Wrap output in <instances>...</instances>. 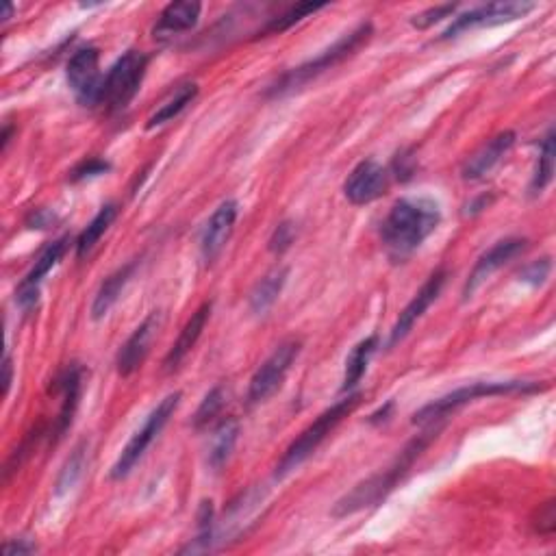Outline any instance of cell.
<instances>
[{
  "instance_id": "52a82bcc",
  "label": "cell",
  "mask_w": 556,
  "mask_h": 556,
  "mask_svg": "<svg viewBox=\"0 0 556 556\" xmlns=\"http://www.w3.org/2000/svg\"><path fill=\"white\" fill-rule=\"evenodd\" d=\"M181 398H183L181 391H172V394L163 398L153 409V413L146 417L144 426L139 428V431L131 437L129 444H126V448L120 452L118 461L113 463V467H111V478L113 480H122L135 470V465L144 459L146 450L153 446V441L161 435L163 428H166V424L170 422V417L174 415V411L179 409Z\"/></svg>"
},
{
  "instance_id": "4fadbf2b",
  "label": "cell",
  "mask_w": 556,
  "mask_h": 556,
  "mask_svg": "<svg viewBox=\"0 0 556 556\" xmlns=\"http://www.w3.org/2000/svg\"><path fill=\"white\" fill-rule=\"evenodd\" d=\"M389 187V172L374 159H365L348 174L344 183V194L348 202L357 207L370 205L381 198Z\"/></svg>"
},
{
  "instance_id": "d6986e66",
  "label": "cell",
  "mask_w": 556,
  "mask_h": 556,
  "mask_svg": "<svg viewBox=\"0 0 556 556\" xmlns=\"http://www.w3.org/2000/svg\"><path fill=\"white\" fill-rule=\"evenodd\" d=\"M200 3H189V0H179V3H170L161 11V16L155 24V40H170L181 33L192 31L200 20Z\"/></svg>"
},
{
  "instance_id": "ba28073f",
  "label": "cell",
  "mask_w": 556,
  "mask_h": 556,
  "mask_svg": "<svg viewBox=\"0 0 556 556\" xmlns=\"http://www.w3.org/2000/svg\"><path fill=\"white\" fill-rule=\"evenodd\" d=\"M298 355H300L298 339H287L281 346H276L272 355L259 365V370L255 374H252L248 385V402L261 404L268 398H272L276 391L281 389L285 376L289 370H292Z\"/></svg>"
},
{
  "instance_id": "e575fe53",
  "label": "cell",
  "mask_w": 556,
  "mask_h": 556,
  "mask_svg": "<svg viewBox=\"0 0 556 556\" xmlns=\"http://www.w3.org/2000/svg\"><path fill=\"white\" fill-rule=\"evenodd\" d=\"M454 11H457V5H439V7L422 11V14H417L411 20V24L415 29H431L433 24L441 22L444 18H452Z\"/></svg>"
},
{
  "instance_id": "8d00e7d4",
  "label": "cell",
  "mask_w": 556,
  "mask_h": 556,
  "mask_svg": "<svg viewBox=\"0 0 556 556\" xmlns=\"http://www.w3.org/2000/svg\"><path fill=\"white\" fill-rule=\"evenodd\" d=\"M53 222H55L53 213L46 211V209H37V211L33 213V216L29 218L27 224L31 226V229H48V226L53 224Z\"/></svg>"
},
{
  "instance_id": "4dcf8cb0",
  "label": "cell",
  "mask_w": 556,
  "mask_h": 556,
  "mask_svg": "<svg viewBox=\"0 0 556 556\" xmlns=\"http://www.w3.org/2000/svg\"><path fill=\"white\" fill-rule=\"evenodd\" d=\"M550 270H552V261H550V257L537 259V261H533V263H528L526 268L520 272V281L526 283V285H530V287H541L543 283L548 281Z\"/></svg>"
},
{
  "instance_id": "9c48e42d",
  "label": "cell",
  "mask_w": 556,
  "mask_h": 556,
  "mask_svg": "<svg viewBox=\"0 0 556 556\" xmlns=\"http://www.w3.org/2000/svg\"><path fill=\"white\" fill-rule=\"evenodd\" d=\"M68 85L77 96L83 107H98L100 87H103V77H100V53L94 46H85L77 50L68 61Z\"/></svg>"
},
{
  "instance_id": "ac0fdd59",
  "label": "cell",
  "mask_w": 556,
  "mask_h": 556,
  "mask_svg": "<svg viewBox=\"0 0 556 556\" xmlns=\"http://www.w3.org/2000/svg\"><path fill=\"white\" fill-rule=\"evenodd\" d=\"M81 387H83V370L77 363H72L70 368L57 378V391L61 394V409L55 422V437L66 435L72 426L74 413H77L79 400H81Z\"/></svg>"
},
{
  "instance_id": "83f0119b",
  "label": "cell",
  "mask_w": 556,
  "mask_h": 556,
  "mask_svg": "<svg viewBox=\"0 0 556 556\" xmlns=\"http://www.w3.org/2000/svg\"><path fill=\"white\" fill-rule=\"evenodd\" d=\"M554 131L550 129L548 135L543 137L541 148H539V159H537V166H535V174H533V181H530V194H541L546 192V187L552 183V176H554Z\"/></svg>"
},
{
  "instance_id": "7a4b0ae2",
  "label": "cell",
  "mask_w": 556,
  "mask_h": 556,
  "mask_svg": "<svg viewBox=\"0 0 556 556\" xmlns=\"http://www.w3.org/2000/svg\"><path fill=\"white\" fill-rule=\"evenodd\" d=\"M435 433L428 431L424 435H417L413 441H409L407 448L398 454L396 461L391 463L387 470L365 478L355 489H350L344 498H339L333 507V517H348L359 511L378 507V504H381L391 491L398 487L400 480L409 474L413 463L420 459V454L426 450L428 444H431Z\"/></svg>"
},
{
  "instance_id": "8fae6325",
  "label": "cell",
  "mask_w": 556,
  "mask_h": 556,
  "mask_svg": "<svg viewBox=\"0 0 556 556\" xmlns=\"http://www.w3.org/2000/svg\"><path fill=\"white\" fill-rule=\"evenodd\" d=\"M526 246L528 242L524 237H507V239H500V242H496L487 252H483L463 287V298L470 300L478 292V287L483 285L491 274L504 268V265L513 261L517 255H522Z\"/></svg>"
},
{
  "instance_id": "7402d4cb",
  "label": "cell",
  "mask_w": 556,
  "mask_h": 556,
  "mask_svg": "<svg viewBox=\"0 0 556 556\" xmlns=\"http://www.w3.org/2000/svg\"><path fill=\"white\" fill-rule=\"evenodd\" d=\"M287 276H289L287 268H274L272 272L265 274L261 281L255 285V289L250 292V298H248L250 311L257 313V315L268 313L274 302L278 300V296H281L283 287L287 283Z\"/></svg>"
},
{
  "instance_id": "603a6c76",
  "label": "cell",
  "mask_w": 556,
  "mask_h": 556,
  "mask_svg": "<svg viewBox=\"0 0 556 556\" xmlns=\"http://www.w3.org/2000/svg\"><path fill=\"white\" fill-rule=\"evenodd\" d=\"M196 96H198V85H196V83H185V85H181L179 90H176V92L166 100V103H163V105L153 113V116H150V118L146 120V129H148V131H153V129H159V126H163V124H168V122L176 120L189 105L194 103Z\"/></svg>"
},
{
  "instance_id": "5b68a950",
  "label": "cell",
  "mask_w": 556,
  "mask_h": 556,
  "mask_svg": "<svg viewBox=\"0 0 556 556\" xmlns=\"http://www.w3.org/2000/svg\"><path fill=\"white\" fill-rule=\"evenodd\" d=\"M541 387L537 383H524V381H507V383H472L461 389H454L452 394L439 398L431 404H426L424 409L413 415V424L422 428H433L441 420H446L448 415L459 411L465 404H470L480 398H498V396H511V394H535Z\"/></svg>"
},
{
  "instance_id": "ab89813d",
  "label": "cell",
  "mask_w": 556,
  "mask_h": 556,
  "mask_svg": "<svg viewBox=\"0 0 556 556\" xmlns=\"http://www.w3.org/2000/svg\"><path fill=\"white\" fill-rule=\"evenodd\" d=\"M11 16H14V5H9V3H7V5H5V14H3V24H5Z\"/></svg>"
},
{
  "instance_id": "6da1fadb",
  "label": "cell",
  "mask_w": 556,
  "mask_h": 556,
  "mask_svg": "<svg viewBox=\"0 0 556 556\" xmlns=\"http://www.w3.org/2000/svg\"><path fill=\"white\" fill-rule=\"evenodd\" d=\"M441 222L439 205L431 198H402L398 200L381 229L383 246L394 261L409 259Z\"/></svg>"
},
{
  "instance_id": "74e56055",
  "label": "cell",
  "mask_w": 556,
  "mask_h": 556,
  "mask_svg": "<svg viewBox=\"0 0 556 556\" xmlns=\"http://www.w3.org/2000/svg\"><path fill=\"white\" fill-rule=\"evenodd\" d=\"M14 383V365H11V357L5 355L3 359V394H9V387Z\"/></svg>"
},
{
  "instance_id": "1f68e13d",
  "label": "cell",
  "mask_w": 556,
  "mask_h": 556,
  "mask_svg": "<svg viewBox=\"0 0 556 556\" xmlns=\"http://www.w3.org/2000/svg\"><path fill=\"white\" fill-rule=\"evenodd\" d=\"M533 526L539 535L550 537L556 528V500L550 498L543 504H539V509L535 511Z\"/></svg>"
},
{
  "instance_id": "d4e9b609",
  "label": "cell",
  "mask_w": 556,
  "mask_h": 556,
  "mask_svg": "<svg viewBox=\"0 0 556 556\" xmlns=\"http://www.w3.org/2000/svg\"><path fill=\"white\" fill-rule=\"evenodd\" d=\"M376 348H378V337L376 335L365 337L363 341H359L355 348H352V352H350L348 359H346L344 385H341V391H346V394H350V391L361 383V378L365 376V372H368V363H370L372 355L376 352Z\"/></svg>"
},
{
  "instance_id": "8992f818",
  "label": "cell",
  "mask_w": 556,
  "mask_h": 556,
  "mask_svg": "<svg viewBox=\"0 0 556 556\" xmlns=\"http://www.w3.org/2000/svg\"><path fill=\"white\" fill-rule=\"evenodd\" d=\"M148 57L142 50H129L124 53L113 66L109 68L107 77L103 79L100 87L98 105L107 111L116 113L131 105V100L137 96L139 87L146 77Z\"/></svg>"
},
{
  "instance_id": "e0dca14e",
  "label": "cell",
  "mask_w": 556,
  "mask_h": 556,
  "mask_svg": "<svg viewBox=\"0 0 556 556\" xmlns=\"http://www.w3.org/2000/svg\"><path fill=\"white\" fill-rule=\"evenodd\" d=\"M517 135L513 131H502L496 137H491L489 142L478 148L476 153L465 161L463 166V179L465 181H478L494 170L498 163L509 155V150L515 146Z\"/></svg>"
},
{
  "instance_id": "cb8c5ba5",
  "label": "cell",
  "mask_w": 556,
  "mask_h": 556,
  "mask_svg": "<svg viewBox=\"0 0 556 556\" xmlns=\"http://www.w3.org/2000/svg\"><path fill=\"white\" fill-rule=\"evenodd\" d=\"M118 218V205H113V202H107L105 207H100V211L92 218V222L85 226L81 231V235L77 237V257L83 259L90 255V252L96 248V244L103 239V235L109 231V226L113 224V220Z\"/></svg>"
},
{
  "instance_id": "3957f363",
  "label": "cell",
  "mask_w": 556,
  "mask_h": 556,
  "mask_svg": "<svg viewBox=\"0 0 556 556\" xmlns=\"http://www.w3.org/2000/svg\"><path fill=\"white\" fill-rule=\"evenodd\" d=\"M372 33H374V29H372L370 22L359 24L355 31L346 33L344 37H341V40H337L331 48H326L324 53H320L315 59L302 63V66L283 74V77L270 87L268 96L270 98H281V96L298 92L302 85L311 83L313 79H318L320 74L333 70L335 66H339L341 61H346L348 57L355 55L363 44L370 42Z\"/></svg>"
},
{
  "instance_id": "836d02e7",
  "label": "cell",
  "mask_w": 556,
  "mask_h": 556,
  "mask_svg": "<svg viewBox=\"0 0 556 556\" xmlns=\"http://www.w3.org/2000/svg\"><path fill=\"white\" fill-rule=\"evenodd\" d=\"M294 239H296V226H294V222L285 220L274 229V233L270 237V250L274 252V255H283L285 250L292 248Z\"/></svg>"
},
{
  "instance_id": "484cf974",
  "label": "cell",
  "mask_w": 556,
  "mask_h": 556,
  "mask_svg": "<svg viewBox=\"0 0 556 556\" xmlns=\"http://www.w3.org/2000/svg\"><path fill=\"white\" fill-rule=\"evenodd\" d=\"M237 437H239V424L235 420H224L218 426V431L213 433L211 448H209V467L213 472H220L222 467L229 463L237 444Z\"/></svg>"
},
{
  "instance_id": "d6a6232c",
  "label": "cell",
  "mask_w": 556,
  "mask_h": 556,
  "mask_svg": "<svg viewBox=\"0 0 556 556\" xmlns=\"http://www.w3.org/2000/svg\"><path fill=\"white\" fill-rule=\"evenodd\" d=\"M109 170H111V163H107L105 159L92 157V159L79 163V166L70 172V181L79 183V181H87V179H96V176H103Z\"/></svg>"
},
{
  "instance_id": "44dd1931",
  "label": "cell",
  "mask_w": 556,
  "mask_h": 556,
  "mask_svg": "<svg viewBox=\"0 0 556 556\" xmlns=\"http://www.w3.org/2000/svg\"><path fill=\"white\" fill-rule=\"evenodd\" d=\"M135 268H137V263L131 261V263L122 265V268H118L116 272L105 278L103 285H100V289L94 296V302H92V320H96V322L103 320L105 315L113 309V305H116V302L120 300L124 287L129 285Z\"/></svg>"
},
{
  "instance_id": "f1b7e54d",
  "label": "cell",
  "mask_w": 556,
  "mask_h": 556,
  "mask_svg": "<svg viewBox=\"0 0 556 556\" xmlns=\"http://www.w3.org/2000/svg\"><path fill=\"white\" fill-rule=\"evenodd\" d=\"M326 5L322 3H298L294 7H289L285 14L281 16H276L268 22V27L263 29V33H283L287 29H292L294 24L302 22L305 18L313 16V14H318V11H322Z\"/></svg>"
},
{
  "instance_id": "30bf717a",
  "label": "cell",
  "mask_w": 556,
  "mask_h": 556,
  "mask_svg": "<svg viewBox=\"0 0 556 556\" xmlns=\"http://www.w3.org/2000/svg\"><path fill=\"white\" fill-rule=\"evenodd\" d=\"M535 9L533 3H520V0H513V3H489L483 7L470 9L467 14H461L454 18V22L441 35V40H452L461 33H467L472 29H480V27H498V24L504 22H513L520 20L530 11Z\"/></svg>"
},
{
  "instance_id": "2e32d148",
  "label": "cell",
  "mask_w": 556,
  "mask_h": 556,
  "mask_svg": "<svg viewBox=\"0 0 556 556\" xmlns=\"http://www.w3.org/2000/svg\"><path fill=\"white\" fill-rule=\"evenodd\" d=\"M159 328V315L157 311L150 313L148 318L139 324L133 335L124 341V346L120 348L116 357V368L120 376H131L139 365L144 363L150 344H153V337Z\"/></svg>"
},
{
  "instance_id": "277c9868",
  "label": "cell",
  "mask_w": 556,
  "mask_h": 556,
  "mask_svg": "<svg viewBox=\"0 0 556 556\" xmlns=\"http://www.w3.org/2000/svg\"><path fill=\"white\" fill-rule=\"evenodd\" d=\"M359 400L361 394H348L346 398H341L333 407H328L324 413L315 417V422L309 424L305 431L292 441V446L285 450L283 459L276 465V478H285L287 474L298 470V467L324 444V439L335 431L337 424L357 409Z\"/></svg>"
},
{
  "instance_id": "5bb4252c",
  "label": "cell",
  "mask_w": 556,
  "mask_h": 556,
  "mask_svg": "<svg viewBox=\"0 0 556 556\" xmlns=\"http://www.w3.org/2000/svg\"><path fill=\"white\" fill-rule=\"evenodd\" d=\"M66 250H68V237H59L57 242L48 244L42 255L37 257L31 272L22 278L18 289H16V302H18L20 309L29 311L31 307H35L37 296H40L42 281L57 268L59 261L63 259V255H66Z\"/></svg>"
},
{
  "instance_id": "d590c367",
  "label": "cell",
  "mask_w": 556,
  "mask_h": 556,
  "mask_svg": "<svg viewBox=\"0 0 556 556\" xmlns=\"http://www.w3.org/2000/svg\"><path fill=\"white\" fill-rule=\"evenodd\" d=\"M35 550H37L35 543H31L29 539H14V541H7L3 546L5 556H24V554H33Z\"/></svg>"
},
{
  "instance_id": "7c38bea8",
  "label": "cell",
  "mask_w": 556,
  "mask_h": 556,
  "mask_svg": "<svg viewBox=\"0 0 556 556\" xmlns=\"http://www.w3.org/2000/svg\"><path fill=\"white\" fill-rule=\"evenodd\" d=\"M446 281H448V272L446 270H437L435 274H431V278H428V281L422 285L420 292H417L413 296V300L409 302V305L402 309L400 318L396 320L394 328H391V333H389L387 348L398 346L400 341L413 331V326L417 324V320H420L422 315L428 311V307H431L433 302L439 298L441 289H444Z\"/></svg>"
},
{
  "instance_id": "4316f807",
  "label": "cell",
  "mask_w": 556,
  "mask_h": 556,
  "mask_svg": "<svg viewBox=\"0 0 556 556\" xmlns=\"http://www.w3.org/2000/svg\"><path fill=\"white\" fill-rule=\"evenodd\" d=\"M85 467H87V444H79L77 448L72 450V454L68 457V461L63 463L59 478L55 483V494L57 496H66L68 491H72L74 487L79 485V480L85 474Z\"/></svg>"
},
{
  "instance_id": "9a60e30c",
  "label": "cell",
  "mask_w": 556,
  "mask_h": 556,
  "mask_svg": "<svg viewBox=\"0 0 556 556\" xmlns=\"http://www.w3.org/2000/svg\"><path fill=\"white\" fill-rule=\"evenodd\" d=\"M237 213H239L237 202L224 200L205 224L200 237V255L207 263H213L220 257V252L224 250L226 242H229V237L233 233Z\"/></svg>"
},
{
  "instance_id": "f35d334b",
  "label": "cell",
  "mask_w": 556,
  "mask_h": 556,
  "mask_svg": "<svg viewBox=\"0 0 556 556\" xmlns=\"http://www.w3.org/2000/svg\"><path fill=\"white\" fill-rule=\"evenodd\" d=\"M9 139H11V126L7 124V126H5V133H3V150H7Z\"/></svg>"
},
{
  "instance_id": "ffe728a7",
  "label": "cell",
  "mask_w": 556,
  "mask_h": 556,
  "mask_svg": "<svg viewBox=\"0 0 556 556\" xmlns=\"http://www.w3.org/2000/svg\"><path fill=\"white\" fill-rule=\"evenodd\" d=\"M211 302H202V305L196 309V313H192V318L187 320V324L183 326V331L179 335V339L174 341V346L170 348L166 361H163V368L168 372L176 370L179 365L183 363V359L189 355V352L194 350V346L198 344V339L205 331V326L209 322V315H211Z\"/></svg>"
},
{
  "instance_id": "f546056e",
  "label": "cell",
  "mask_w": 556,
  "mask_h": 556,
  "mask_svg": "<svg viewBox=\"0 0 556 556\" xmlns=\"http://www.w3.org/2000/svg\"><path fill=\"white\" fill-rule=\"evenodd\" d=\"M224 404H226V391H224V387H220V385L213 387L209 394L202 398V402H200V407H198V411L194 415V428L209 426L222 413Z\"/></svg>"
}]
</instances>
